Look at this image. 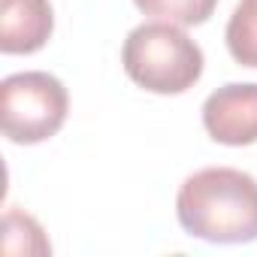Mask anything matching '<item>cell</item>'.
<instances>
[{
  "label": "cell",
  "mask_w": 257,
  "mask_h": 257,
  "mask_svg": "<svg viewBox=\"0 0 257 257\" xmlns=\"http://www.w3.org/2000/svg\"><path fill=\"white\" fill-rule=\"evenodd\" d=\"M134 4L140 13H146L152 19L191 28V25L209 22V16L218 7V0H134Z\"/></svg>",
  "instance_id": "52a82bcc"
},
{
  "label": "cell",
  "mask_w": 257,
  "mask_h": 257,
  "mask_svg": "<svg viewBox=\"0 0 257 257\" xmlns=\"http://www.w3.org/2000/svg\"><path fill=\"white\" fill-rule=\"evenodd\" d=\"M16 233H25V242H28V254H49L52 245L49 239L43 236V227L31 218V215H22V212H7V251L16 254Z\"/></svg>",
  "instance_id": "ba28073f"
},
{
  "label": "cell",
  "mask_w": 257,
  "mask_h": 257,
  "mask_svg": "<svg viewBox=\"0 0 257 257\" xmlns=\"http://www.w3.org/2000/svg\"><path fill=\"white\" fill-rule=\"evenodd\" d=\"M179 224L206 242L236 245L257 239V179L233 167L188 176L176 197Z\"/></svg>",
  "instance_id": "6da1fadb"
},
{
  "label": "cell",
  "mask_w": 257,
  "mask_h": 257,
  "mask_svg": "<svg viewBox=\"0 0 257 257\" xmlns=\"http://www.w3.org/2000/svg\"><path fill=\"white\" fill-rule=\"evenodd\" d=\"M227 49L236 64L257 67V0H239L227 22Z\"/></svg>",
  "instance_id": "8992f818"
},
{
  "label": "cell",
  "mask_w": 257,
  "mask_h": 257,
  "mask_svg": "<svg viewBox=\"0 0 257 257\" xmlns=\"http://www.w3.org/2000/svg\"><path fill=\"white\" fill-rule=\"evenodd\" d=\"M124 73L152 94H182L203 76V49L173 22L134 28L121 49Z\"/></svg>",
  "instance_id": "7a4b0ae2"
},
{
  "label": "cell",
  "mask_w": 257,
  "mask_h": 257,
  "mask_svg": "<svg viewBox=\"0 0 257 257\" xmlns=\"http://www.w3.org/2000/svg\"><path fill=\"white\" fill-rule=\"evenodd\" d=\"M70 97L61 79L43 70L16 73L0 82L4 134L19 146H37L55 137L67 121Z\"/></svg>",
  "instance_id": "3957f363"
},
{
  "label": "cell",
  "mask_w": 257,
  "mask_h": 257,
  "mask_svg": "<svg viewBox=\"0 0 257 257\" xmlns=\"http://www.w3.org/2000/svg\"><path fill=\"white\" fill-rule=\"evenodd\" d=\"M203 127L221 146L257 143V82H230L206 97Z\"/></svg>",
  "instance_id": "277c9868"
},
{
  "label": "cell",
  "mask_w": 257,
  "mask_h": 257,
  "mask_svg": "<svg viewBox=\"0 0 257 257\" xmlns=\"http://www.w3.org/2000/svg\"><path fill=\"white\" fill-rule=\"evenodd\" d=\"M55 28L49 0H4V25H0V52L31 55L40 52Z\"/></svg>",
  "instance_id": "5b68a950"
}]
</instances>
